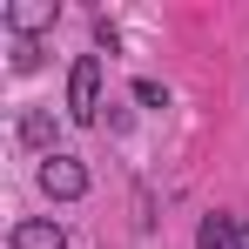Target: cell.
<instances>
[{
	"instance_id": "ba28073f",
	"label": "cell",
	"mask_w": 249,
	"mask_h": 249,
	"mask_svg": "<svg viewBox=\"0 0 249 249\" xmlns=\"http://www.w3.org/2000/svg\"><path fill=\"white\" fill-rule=\"evenodd\" d=\"M41 68V41H14V74H34Z\"/></svg>"
},
{
	"instance_id": "52a82bcc",
	"label": "cell",
	"mask_w": 249,
	"mask_h": 249,
	"mask_svg": "<svg viewBox=\"0 0 249 249\" xmlns=\"http://www.w3.org/2000/svg\"><path fill=\"white\" fill-rule=\"evenodd\" d=\"M128 94H135L142 108H168V88H162V81H148V74H142V81L128 88Z\"/></svg>"
},
{
	"instance_id": "5b68a950",
	"label": "cell",
	"mask_w": 249,
	"mask_h": 249,
	"mask_svg": "<svg viewBox=\"0 0 249 249\" xmlns=\"http://www.w3.org/2000/svg\"><path fill=\"white\" fill-rule=\"evenodd\" d=\"M20 142L41 148V162H47V155H61V148H54V108H27V115H20Z\"/></svg>"
},
{
	"instance_id": "9c48e42d",
	"label": "cell",
	"mask_w": 249,
	"mask_h": 249,
	"mask_svg": "<svg viewBox=\"0 0 249 249\" xmlns=\"http://www.w3.org/2000/svg\"><path fill=\"white\" fill-rule=\"evenodd\" d=\"M236 249H249V222H236Z\"/></svg>"
},
{
	"instance_id": "277c9868",
	"label": "cell",
	"mask_w": 249,
	"mask_h": 249,
	"mask_svg": "<svg viewBox=\"0 0 249 249\" xmlns=\"http://www.w3.org/2000/svg\"><path fill=\"white\" fill-rule=\"evenodd\" d=\"M7 249H68V236H61V222H47V215H27V222H14Z\"/></svg>"
},
{
	"instance_id": "7a4b0ae2",
	"label": "cell",
	"mask_w": 249,
	"mask_h": 249,
	"mask_svg": "<svg viewBox=\"0 0 249 249\" xmlns=\"http://www.w3.org/2000/svg\"><path fill=\"white\" fill-rule=\"evenodd\" d=\"M34 182H41L47 202H74V196H88V168H81V155H47Z\"/></svg>"
},
{
	"instance_id": "8992f818",
	"label": "cell",
	"mask_w": 249,
	"mask_h": 249,
	"mask_svg": "<svg viewBox=\"0 0 249 249\" xmlns=\"http://www.w3.org/2000/svg\"><path fill=\"white\" fill-rule=\"evenodd\" d=\"M196 249H236V222H229V215H202Z\"/></svg>"
},
{
	"instance_id": "6da1fadb",
	"label": "cell",
	"mask_w": 249,
	"mask_h": 249,
	"mask_svg": "<svg viewBox=\"0 0 249 249\" xmlns=\"http://www.w3.org/2000/svg\"><path fill=\"white\" fill-rule=\"evenodd\" d=\"M68 115L74 122H94L101 115V54H81L68 68Z\"/></svg>"
},
{
	"instance_id": "3957f363",
	"label": "cell",
	"mask_w": 249,
	"mask_h": 249,
	"mask_svg": "<svg viewBox=\"0 0 249 249\" xmlns=\"http://www.w3.org/2000/svg\"><path fill=\"white\" fill-rule=\"evenodd\" d=\"M54 14H61L54 0H14V7H0V20L14 27V41H34L41 27H54Z\"/></svg>"
}]
</instances>
